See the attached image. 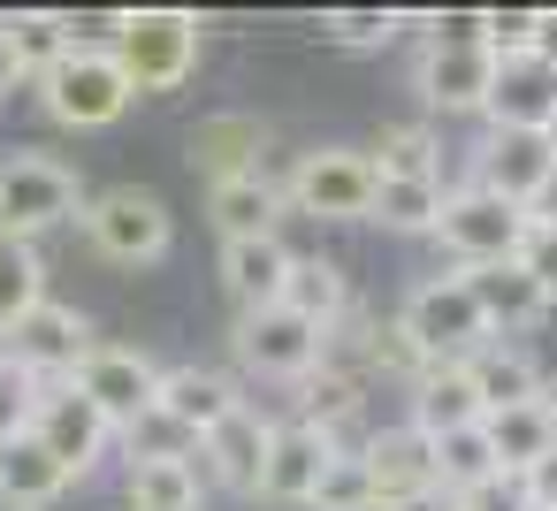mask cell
<instances>
[{
	"instance_id": "603a6c76",
	"label": "cell",
	"mask_w": 557,
	"mask_h": 511,
	"mask_svg": "<svg viewBox=\"0 0 557 511\" xmlns=\"http://www.w3.org/2000/svg\"><path fill=\"white\" fill-rule=\"evenodd\" d=\"M466 290H473V306H481L488 336H519V328H534V321L549 313V298L534 290V275H527L519 260H496V267H466Z\"/></svg>"
},
{
	"instance_id": "ab89813d",
	"label": "cell",
	"mask_w": 557,
	"mask_h": 511,
	"mask_svg": "<svg viewBox=\"0 0 557 511\" xmlns=\"http://www.w3.org/2000/svg\"><path fill=\"white\" fill-rule=\"evenodd\" d=\"M519 488H527V511H557V450H549V458H542Z\"/></svg>"
},
{
	"instance_id": "60d3db41",
	"label": "cell",
	"mask_w": 557,
	"mask_h": 511,
	"mask_svg": "<svg viewBox=\"0 0 557 511\" xmlns=\"http://www.w3.org/2000/svg\"><path fill=\"white\" fill-rule=\"evenodd\" d=\"M16 85H32V77H24V62H16V47H9V32H0V100H16Z\"/></svg>"
},
{
	"instance_id": "8992f818",
	"label": "cell",
	"mask_w": 557,
	"mask_h": 511,
	"mask_svg": "<svg viewBox=\"0 0 557 511\" xmlns=\"http://www.w3.org/2000/svg\"><path fill=\"white\" fill-rule=\"evenodd\" d=\"M374 161L359 146H313L290 161L283 176V207L306 214V222H367L374 214Z\"/></svg>"
},
{
	"instance_id": "ba28073f",
	"label": "cell",
	"mask_w": 557,
	"mask_h": 511,
	"mask_svg": "<svg viewBox=\"0 0 557 511\" xmlns=\"http://www.w3.org/2000/svg\"><path fill=\"white\" fill-rule=\"evenodd\" d=\"M92 344H100V336H92V321H85L77 306L39 298L9 336H0V359H9L16 374H32L39 389H54V382H70V374H77V359H85Z\"/></svg>"
},
{
	"instance_id": "6da1fadb",
	"label": "cell",
	"mask_w": 557,
	"mask_h": 511,
	"mask_svg": "<svg viewBox=\"0 0 557 511\" xmlns=\"http://www.w3.org/2000/svg\"><path fill=\"white\" fill-rule=\"evenodd\" d=\"M199 39H207V24L191 9H131V16L108 24L100 47L115 54L131 92H176L199 70Z\"/></svg>"
},
{
	"instance_id": "e575fe53",
	"label": "cell",
	"mask_w": 557,
	"mask_h": 511,
	"mask_svg": "<svg viewBox=\"0 0 557 511\" xmlns=\"http://www.w3.org/2000/svg\"><path fill=\"white\" fill-rule=\"evenodd\" d=\"M115 443H123V465H161V458H199V435H191V427H176V420H169L161 404H153V412H138V420H131V427H123Z\"/></svg>"
},
{
	"instance_id": "bcb514c9",
	"label": "cell",
	"mask_w": 557,
	"mask_h": 511,
	"mask_svg": "<svg viewBox=\"0 0 557 511\" xmlns=\"http://www.w3.org/2000/svg\"><path fill=\"white\" fill-rule=\"evenodd\" d=\"M542 138H549V153H557V123H549V130H542Z\"/></svg>"
},
{
	"instance_id": "d6986e66",
	"label": "cell",
	"mask_w": 557,
	"mask_h": 511,
	"mask_svg": "<svg viewBox=\"0 0 557 511\" xmlns=\"http://www.w3.org/2000/svg\"><path fill=\"white\" fill-rule=\"evenodd\" d=\"M207 214H214V229H222V245L230 237H283V176H230V184H207Z\"/></svg>"
},
{
	"instance_id": "f1b7e54d",
	"label": "cell",
	"mask_w": 557,
	"mask_h": 511,
	"mask_svg": "<svg viewBox=\"0 0 557 511\" xmlns=\"http://www.w3.org/2000/svg\"><path fill=\"white\" fill-rule=\"evenodd\" d=\"M443 199H450V184H443V176H382V184H374V214H367V222H382V229H397V237H435Z\"/></svg>"
},
{
	"instance_id": "74e56055",
	"label": "cell",
	"mask_w": 557,
	"mask_h": 511,
	"mask_svg": "<svg viewBox=\"0 0 557 511\" xmlns=\"http://www.w3.org/2000/svg\"><path fill=\"white\" fill-rule=\"evenodd\" d=\"M420 24H428V47H488V9H443Z\"/></svg>"
},
{
	"instance_id": "30bf717a",
	"label": "cell",
	"mask_w": 557,
	"mask_h": 511,
	"mask_svg": "<svg viewBox=\"0 0 557 511\" xmlns=\"http://www.w3.org/2000/svg\"><path fill=\"white\" fill-rule=\"evenodd\" d=\"M32 443L70 473V488L77 481H92L108 458H115V427L70 389V382H54V389H39V412H32Z\"/></svg>"
},
{
	"instance_id": "cb8c5ba5",
	"label": "cell",
	"mask_w": 557,
	"mask_h": 511,
	"mask_svg": "<svg viewBox=\"0 0 557 511\" xmlns=\"http://www.w3.org/2000/svg\"><path fill=\"white\" fill-rule=\"evenodd\" d=\"M176 427H191V435H207L222 412H237L245 397H237V382L222 374V366H199V359H184V366H161V397H153Z\"/></svg>"
},
{
	"instance_id": "5bb4252c",
	"label": "cell",
	"mask_w": 557,
	"mask_h": 511,
	"mask_svg": "<svg viewBox=\"0 0 557 511\" xmlns=\"http://www.w3.org/2000/svg\"><path fill=\"white\" fill-rule=\"evenodd\" d=\"M549 176H557V153H549L542 130H488L481 153H473V184L511 199V207H534Z\"/></svg>"
},
{
	"instance_id": "83f0119b",
	"label": "cell",
	"mask_w": 557,
	"mask_h": 511,
	"mask_svg": "<svg viewBox=\"0 0 557 511\" xmlns=\"http://www.w3.org/2000/svg\"><path fill=\"white\" fill-rule=\"evenodd\" d=\"M123 511H207V473H199V458L123 465Z\"/></svg>"
},
{
	"instance_id": "4316f807",
	"label": "cell",
	"mask_w": 557,
	"mask_h": 511,
	"mask_svg": "<svg viewBox=\"0 0 557 511\" xmlns=\"http://www.w3.org/2000/svg\"><path fill=\"white\" fill-rule=\"evenodd\" d=\"M62 496H70V473L32 435H16L9 450H0V511H54Z\"/></svg>"
},
{
	"instance_id": "7a4b0ae2",
	"label": "cell",
	"mask_w": 557,
	"mask_h": 511,
	"mask_svg": "<svg viewBox=\"0 0 557 511\" xmlns=\"http://www.w3.org/2000/svg\"><path fill=\"white\" fill-rule=\"evenodd\" d=\"M77 222H85L92 252L115 260V267H153V260H169V245H176V214H169V199L146 191V184H108V191H92Z\"/></svg>"
},
{
	"instance_id": "484cf974",
	"label": "cell",
	"mask_w": 557,
	"mask_h": 511,
	"mask_svg": "<svg viewBox=\"0 0 557 511\" xmlns=\"http://www.w3.org/2000/svg\"><path fill=\"white\" fill-rule=\"evenodd\" d=\"M481 435H488V450H496V473H504V481H527V473L557 450V427H549L542 397H534V404H511V412H488V420H481Z\"/></svg>"
},
{
	"instance_id": "2e32d148",
	"label": "cell",
	"mask_w": 557,
	"mask_h": 511,
	"mask_svg": "<svg viewBox=\"0 0 557 511\" xmlns=\"http://www.w3.org/2000/svg\"><path fill=\"white\" fill-rule=\"evenodd\" d=\"M488 77H496V54L488 47H420L412 92L435 115H481L488 108Z\"/></svg>"
},
{
	"instance_id": "7c38bea8",
	"label": "cell",
	"mask_w": 557,
	"mask_h": 511,
	"mask_svg": "<svg viewBox=\"0 0 557 511\" xmlns=\"http://www.w3.org/2000/svg\"><path fill=\"white\" fill-rule=\"evenodd\" d=\"M268 412L245 397L237 412H222L207 435H199V473L207 488H237V496H260V465H268Z\"/></svg>"
},
{
	"instance_id": "b9f144b4",
	"label": "cell",
	"mask_w": 557,
	"mask_h": 511,
	"mask_svg": "<svg viewBox=\"0 0 557 511\" xmlns=\"http://www.w3.org/2000/svg\"><path fill=\"white\" fill-rule=\"evenodd\" d=\"M534 54L557 62V9H534Z\"/></svg>"
},
{
	"instance_id": "d4e9b609",
	"label": "cell",
	"mask_w": 557,
	"mask_h": 511,
	"mask_svg": "<svg viewBox=\"0 0 557 511\" xmlns=\"http://www.w3.org/2000/svg\"><path fill=\"white\" fill-rule=\"evenodd\" d=\"M405 427H420L428 443L458 435V427H481V397L466 382V366H428L412 389H405Z\"/></svg>"
},
{
	"instance_id": "7bdbcfd3",
	"label": "cell",
	"mask_w": 557,
	"mask_h": 511,
	"mask_svg": "<svg viewBox=\"0 0 557 511\" xmlns=\"http://www.w3.org/2000/svg\"><path fill=\"white\" fill-rule=\"evenodd\" d=\"M397 511H466V503L443 496V488H428V496H412V503H397Z\"/></svg>"
},
{
	"instance_id": "836d02e7",
	"label": "cell",
	"mask_w": 557,
	"mask_h": 511,
	"mask_svg": "<svg viewBox=\"0 0 557 511\" xmlns=\"http://www.w3.org/2000/svg\"><path fill=\"white\" fill-rule=\"evenodd\" d=\"M306 511H382V496H374V473H367V458H359V450H336V458L321 465V481H313Z\"/></svg>"
},
{
	"instance_id": "44dd1931",
	"label": "cell",
	"mask_w": 557,
	"mask_h": 511,
	"mask_svg": "<svg viewBox=\"0 0 557 511\" xmlns=\"http://www.w3.org/2000/svg\"><path fill=\"white\" fill-rule=\"evenodd\" d=\"M283 306H290L306 328L336 336V328L351 321V275H344V260H329V252H298L290 275H283Z\"/></svg>"
},
{
	"instance_id": "4dcf8cb0",
	"label": "cell",
	"mask_w": 557,
	"mask_h": 511,
	"mask_svg": "<svg viewBox=\"0 0 557 511\" xmlns=\"http://www.w3.org/2000/svg\"><path fill=\"white\" fill-rule=\"evenodd\" d=\"M39 298H47V260H39V245L0 237V336H9Z\"/></svg>"
},
{
	"instance_id": "1f68e13d",
	"label": "cell",
	"mask_w": 557,
	"mask_h": 511,
	"mask_svg": "<svg viewBox=\"0 0 557 511\" xmlns=\"http://www.w3.org/2000/svg\"><path fill=\"white\" fill-rule=\"evenodd\" d=\"M443 138L428 130V123H389L374 146H367V161H374V176H443Z\"/></svg>"
},
{
	"instance_id": "8fae6325",
	"label": "cell",
	"mask_w": 557,
	"mask_h": 511,
	"mask_svg": "<svg viewBox=\"0 0 557 511\" xmlns=\"http://www.w3.org/2000/svg\"><path fill=\"white\" fill-rule=\"evenodd\" d=\"M70 389H77V397L123 435L138 412H153V397H161V366H153L146 351H131V344H92V351L77 359Z\"/></svg>"
},
{
	"instance_id": "f546056e",
	"label": "cell",
	"mask_w": 557,
	"mask_h": 511,
	"mask_svg": "<svg viewBox=\"0 0 557 511\" xmlns=\"http://www.w3.org/2000/svg\"><path fill=\"white\" fill-rule=\"evenodd\" d=\"M0 32H9V47H16V62H24V77H32V85H39V77L77 47V24H70V16H47V9H24V16L0 24Z\"/></svg>"
},
{
	"instance_id": "e0dca14e",
	"label": "cell",
	"mask_w": 557,
	"mask_h": 511,
	"mask_svg": "<svg viewBox=\"0 0 557 511\" xmlns=\"http://www.w3.org/2000/svg\"><path fill=\"white\" fill-rule=\"evenodd\" d=\"M367 473H374V496H382V511H397V503H412V496H428L435 488V443L420 435V427H374L367 435Z\"/></svg>"
},
{
	"instance_id": "8d00e7d4",
	"label": "cell",
	"mask_w": 557,
	"mask_h": 511,
	"mask_svg": "<svg viewBox=\"0 0 557 511\" xmlns=\"http://www.w3.org/2000/svg\"><path fill=\"white\" fill-rule=\"evenodd\" d=\"M32 412H39V382L0 359V450H9L16 435H32Z\"/></svg>"
},
{
	"instance_id": "3957f363",
	"label": "cell",
	"mask_w": 557,
	"mask_h": 511,
	"mask_svg": "<svg viewBox=\"0 0 557 511\" xmlns=\"http://www.w3.org/2000/svg\"><path fill=\"white\" fill-rule=\"evenodd\" d=\"M77 214H85V184H77L70 161H54V153H9L0 161V237L39 245L47 229H62Z\"/></svg>"
},
{
	"instance_id": "ee69618b",
	"label": "cell",
	"mask_w": 557,
	"mask_h": 511,
	"mask_svg": "<svg viewBox=\"0 0 557 511\" xmlns=\"http://www.w3.org/2000/svg\"><path fill=\"white\" fill-rule=\"evenodd\" d=\"M527 214H534V222H549V229H557V176H549V184H542V199H534V207H527Z\"/></svg>"
},
{
	"instance_id": "7402d4cb",
	"label": "cell",
	"mask_w": 557,
	"mask_h": 511,
	"mask_svg": "<svg viewBox=\"0 0 557 511\" xmlns=\"http://www.w3.org/2000/svg\"><path fill=\"white\" fill-rule=\"evenodd\" d=\"M466 382H473V397H481V420L542 397V366H534V351L511 344V336H488V344L466 359Z\"/></svg>"
},
{
	"instance_id": "9a60e30c",
	"label": "cell",
	"mask_w": 557,
	"mask_h": 511,
	"mask_svg": "<svg viewBox=\"0 0 557 511\" xmlns=\"http://www.w3.org/2000/svg\"><path fill=\"white\" fill-rule=\"evenodd\" d=\"M481 115H488V130H549L557 123V62H542V54H496Z\"/></svg>"
},
{
	"instance_id": "ac0fdd59",
	"label": "cell",
	"mask_w": 557,
	"mask_h": 511,
	"mask_svg": "<svg viewBox=\"0 0 557 511\" xmlns=\"http://www.w3.org/2000/svg\"><path fill=\"white\" fill-rule=\"evenodd\" d=\"M329 458H336V450H329V443H321V435H313L306 420H275V427H268V465H260V496H268V503H306Z\"/></svg>"
},
{
	"instance_id": "d6a6232c",
	"label": "cell",
	"mask_w": 557,
	"mask_h": 511,
	"mask_svg": "<svg viewBox=\"0 0 557 511\" xmlns=\"http://www.w3.org/2000/svg\"><path fill=\"white\" fill-rule=\"evenodd\" d=\"M481 481H496V450H488V435H481V427L443 435V443H435V488H443V496H473Z\"/></svg>"
},
{
	"instance_id": "9c48e42d",
	"label": "cell",
	"mask_w": 557,
	"mask_h": 511,
	"mask_svg": "<svg viewBox=\"0 0 557 511\" xmlns=\"http://www.w3.org/2000/svg\"><path fill=\"white\" fill-rule=\"evenodd\" d=\"M230 351H237V366H245V374H260V382H290V389H298V382L321 366L329 336H321V328H306L290 306H260V313H237Z\"/></svg>"
},
{
	"instance_id": "ffe728a7",
	"label": "cell",
	"mask_w": 557,
	"mask_h": 511,
	"mask_svg": "<svg viewBox=\"0 0 557 511\" xmlns=\"http://www.w3.org/2000/svg\"><path fill=\"white\" fill-rule=\"evenodd\" d=\"M290 245L283 237H230L222 245V290L237 298V313H260V306H283V275H290Z\"/></svg>"
},
{
	"instance_id": "f35d334b",
	"label": "cell",
	"mask_w": 557,
	"mask_h": 511,
	"mask_svg": "<svg viewBox=\"0 0 557 511\" xmlns=\"http://www.w3.org/2000/svg\"><path fill=\"white\" fill-rule=\"evenodd\" d=\"M519 267L534 275V290L557 306V229L549 222H527V245H519Z\"/></svg>"
},
{
	"instance_id": "5b68a950",
	"label": "cell",
	"mask_w": 557,
	"mask_h": 511,
	"mask_svg": "<svg viewBox=\"0 0 557 511\" xmlns=\"http://www.w3.org/2000/svg\"><path fill=\"white\" fill-rule=\"evenodd\" d=\"M397 328L412 336V351H420L428 366H466V359L488 344V321H481L466 275H428V283H412L405 306H397Z\"/></svg>"
},
{
	"instance_id": "d590c367",
	"label": "cell",
	"mask_w": 557,
	"mask_h": 511,
	"mask_svg": "<svg viewBox=\"0 0 557 511\" xmlns=\"http://www.w3.org/2000/svg\"><path fill=\"white\" fill-rule=\"evenodd\" d=\"M405 24H412V16H397V9H329V16H321V32H329L336 47H351V54H374V47H389Z\"/></svg>"
},
{
	"instance_id": "f6af8a7d",
	"label": "cell",
	"mask_w": 557,
	"mask_h": 511,
	"mask_svg": "<svg viewBox=\"0 0 557 511\" xmlns=\"http://www.w3.org/2000/svg\"><path fill=\"white\" fill-rule=\"evenodd\" d=\"M542 412H549V427H557V374H542Z\"/></svg>"
},
{
	"instance_id": "277c9868",
	"label": "cell",
	"mask_w": 557,
	"mask_h": 511,
	"mask_svg": "<svg viewBox=\"0 0 557 511\" xmlns=\"http://www.w3.org/2000/svg\"><path fill=\"white\" fill-rule=\"evenodd\" d=\"M131 85H123V70H115V54L100 47V39H77L47 77H39V108L62 123V130H108V123H123L131 115Z\"/></svg>"
},
{
	"instance_id": "52a82bcc",
	"label": "cell",
	"mask_w": 557,
	"mask_h": 511,
	"mask_svg": "<svg viewBox=\"0 0 557 511\" xmlns=\"http://www.w3.org/2000/svg\"><path fill=\"white\" fill-rule=\"evenodd\" d=\"M527 222H534L527 207H511V199H496V191H481V184H458V191L443 199L435 245H443L450 275H466V267L519 260V245H527Z\"/></svg>"
},
{
	"instance_id": "4fadbf2b",
	"label": "cell",
	"mask_w": 557,
	"mask_h": 511,
	"mask_svg": "<svg viewBox=\"0 0 557 511\" xmlns=\"http://www.w3.org/2000/svg\"><path fill=\"white\" fill-rule=\"evenodd\" d=\"M268 146H275L268 115H252V108H222V115H199V130H191V153H184V161H191L207 184H230V176H260Z\"/></svg>"
}]
</instances>
